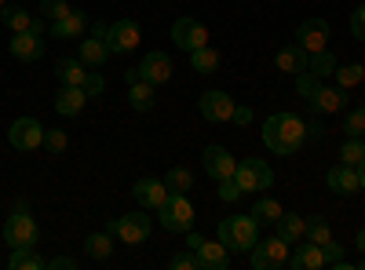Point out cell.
<instances>
[{"label":"cell","mask_w":365,"mask_h":270,"mask_svg":"<svg viewBox=\"0 0 365 270\" xmlns=\"http://www.w3.org/2000/svg\"><path fill=\"white\" fill-rule=\"evenodd\" d=\"M234 183L241 187V194H263V190H270V183H274V172H270L267 161L245 157V161L234 168Z\"/></svg>","instance_id":"4"},{"label":"cell","mask_w":365,"mask_h":270,"mask_svg":"<svg viewBox=\"0 0 365 270\" xmlns=\"http://www.w3.org/2000/svg\"><path fill=\"white\" fill-rule=\"evenodd\" d=\"M88 95H84V88L81 84H63V92L55 95V113L58 117H77L84 110Z\"/></svg>","instance_id":"20"},{"label":"cell","mask_w":365,"mask_h":270,"mask_svg":"<svg viewBox=\"0 0 365 270\" xmlns=\"http://www.w3.org/2000/svg\"><path fill=\"white\" fill-rule=\"evenodd\" d=\"M128 103H132V110H139V113L154 110V103H158V95H154V84L135 81V84L128 88Z\"/></svg>","instance_id":"26"},{"label":"cell","mask_w":365,"mask_h":270,"mask_svg":"<svg viewBox=\"0 0 365 270\" xmlns=\"http://www.w3.org/2000/svg\"><path fill=\"white\" fill-rule=\"evenodd\" d=\"M307 70L314 73V77H332V73H336V58H332V51L325 48V51H314L311 58H307Z\"/></svg>","instance_id":"31"},{"label":"cell","mask_w":365,"mask_h":270,"mask_svg":"<svg viewBox=\"0 0 365 270\" xmlns=\"http://www.w3.org/2000/svg\"><path fill=\"white\" fill-rule=\"evenodd\" d=\"M150 216H146V208H139V212H125V216H117L106 230L113 234V237H120L125 245H143L146 237H150Z\"/></svg>","instance_id":"5"},{"label":"cell","mask_w":365,"mask_h":270,"mask_svg":"<svg viewBox=\"0 0 365 270\" xmlns=\"http://www.w3.org/2000/svg\"><path fill=\"white\" fill-rule=\"evenodd\" d=\"M332 77H336V84L344 88V92H347V88H354V84H361L365 81V66H336V73H332Z\"/></svg>","instance_id":"36"},{"label":"cell","mask_w":365,"mask_h":270,"mask_svg":"<svg viewBox=\"0 0 365 270\" xmlns=\"http://www.w3.org/2000/svg\"><path fill=\"white\" fill-rule=\"evenodd\" d=\"M340 161L351 165V168H358V165L365 161V142H361V135H347V142L340 146Z\"/></svg>","instance_id":"33"},{"label":"cell","mask_w":365,"mask_h":270,"mask_svg":"<svg viewBox=\"0 0 365 270\" xmlns=\"http://www.w3.org/2000/svg\"><path fill=\"white\" fill-rule=\"evenodd\" d=\"M322 88V77H314L311 70H303V73H296V95L299 99H311L314 92Z\"/></svg>","instance_id":"37"},{"label":"cell","mask_w":365,"mask_h":270,"mask_svg":"<svg viewBox=\"0 0 365 270\" xmlns=\"http://www.w3.org/2000/svg\"><path fill=\"white\" fill-rule=\"evenodd\" d=\"M252 216H256L259 223H278V219H282V204L274 201V197H259V201L252 204Z\"/></svg>","instance_id":"35"},{"label":"cell","mask_w":365,"mask_h":270,"mask_svg":"<svg viewBox=\"0 0 365 270\" xmlns=\"http://www.w3.org/2000/svg\"><path fill=\"white\" fill-rule=\"evenodd\" d=\"M263 142L270 146V154H296V150L307 142V125L299 121L296 113H274L270 121L263 125Z\"/></svg>","instance_id":"1"},{"label":"cell","mask_w":365,"mask_h":270,"mask_svg":"<svg viewBox=\"0 0 365 270\" xmlns=\"http://www.w3.org/2000/svg\"><path fill=\"white\" fill-rule=\"evenodd\" d=\"M81 88H84V95H88V99H99V95L106 92V81H103V73H99V70H88V77H84V84H81Z\"/></svg>","instance_id":"41"},{"label":"cell","mask_w":365,"mask_h":270,"mask_svg":"<svg viewBox=\"0 0 365 270\" xmlns=\"http://www.w3.org/2000/svg\"><path fill=\"white\" fill-rule=\"evenodd\" d=\"M274 227H278V237H282V242H289V245H299L303 237H307V219H303L299 212L296 216L282 212V219L274 223Z\"/></svg>","instance_id":"25"},{"label":"cell","mask_w":365,"mask_h":270,"mask_svg":"<svg viewBox=\"0 0 365 270\" xmlns=\"http://www.w3.org/2000/svg\"><path fill=\"white\" fill-rule=\"evenodd\" d=\"M344 132H347V135H365V106H358V110H351V113H347Z\"/></svg>","instance_id":"42"},{"label":"cell","mask_w":365,"mask_h":270,"mask_svg":"<svg viewBox=\"0 0 365 270\" xmlns=\"http://www.w3.org/2000/svg\"><path fill=\"white\" fill-rule=\"evenodd\" d=\"M91 37H106V22L96 19V26H91Z\"/></svg>","instance_id":"49"},{"label":"cell","mask_w":365,"mask_h":270,"mask_svg":"<svg viewBox=\"0 0 365 270\" xmlns=\"http://www.w3.org/2000/svg\"><path fill=\"white\" fill-rule=\"evenodd\" d=\"M165 187H168V194H187V190L194 187L190 168H172V172L165 175Z\"/></svg>","instance_id":"34"},{"label":"cell","mask_w":365,"mask_h":270,"mask_svg":"<svg viewBox=\"0 0 365 270\" xmlns=\"http://www.w3.org/2000/svg\"><path fill=\"white\" fill-rule=\"evenodd\" d=\"M322 252H325V266H332V263H340V259H344V249H340L336 242H332V237L322 245Z\"/></svg>","instance_id":"45"},{"label":"cell","mask_w":365,"mask_h":270,"mask_svg":"<svg viewBox=\"0 0 365 270\" xmlns=\"http://www.w3.org/2000/svg\"><path fill=\"white\" fill-rule=\"evenodd\" d=\"M358 187H361V190H365V161H361V165H358Z\"/></svg>","instance_id":"50"},{"label":"cell","mask_w":365,"mask_h":270,"mask_svg":"<svg viewBox=\"0 0 365 270\" xmlns=\"http://www.w3.org/2000/svg\"><path fill=\"white\" fill-rule=\"evenodd\" d=\"M194 252L201 259V270H227L230 266V252H227V245L220 242V237L216 242H201Z\"/></svg>","instance_id":"19"},{"label":"cell","mask_w":365,"mask_h":270,"mask_svg":"<svg viewBox=\"0 0 365 270\" xmlns=\"http://www.w3.org/2000/svg\"><path fill=\"white\" fill-rule=\"evenodd\" d=\"M81 63L88 66V70H99L106 58H110V48H106V37H88V41H81Z\"/></svg>","instance_id":"24"},{"label":"cell","mask_w":365,"mask_h":270,"mask_svg":"<svg viewBox=\"0 0 365 270\" xmlns=\"http://www.w3.org/2000/svg\"><path fill=\"white\" fill-rule=\"evenodd\" d=\"M230 121H234L237 128L249 125V121H252V110H249V106H234V117H230Z\"/></svg>","instance_id":"48"},{"label":"cell","mask_w":365,"mask_h":270,"mask_svg":"<svg viewBox=\"0 0 365 270\" xmlns=\"http://www.w3.org/2000/svg\"><path fill=\"white\" fill-rule=\"evenodd\" d=\"M259 219L249 216H227L220 223V242L227 245V252H252V245L259 242Z\"/></svg>","instance_id":"2"},{"label":"cell","mask_w":365,"mask_h":270,"mask_svg":"<svg viewBox=\"0 0 365 270\" xmlns=\"http://www.w3.org/2000/svg\"><path fill=\"white\" fill-rule=\"evenodd\" d=\"M84 252H88L91 259H110V256H113V234H110V230L91 234L88 242H84Z\"/></svg>","instance_id":"29"},{"label":"cell","mask_w":365,"mask_h":270,"mask_svg":"<svg viewBox=\"0 0 365 270\" xmlns=\"http://www.w3.org/2000/svg\"><path fill=\"white\" fill-rule=\"evenodd\" d=\"M285 263H289V242H282L278 234L252 245V266L256 270H282Z\"/></svg>","instance_id":"8"},{"label":"cell","mask_w":365,"mask_h":270,"mask_svg":"<svg viewBox=\"0 0 365 270\" xmlns=\"http://www.w3.org/2000/svg\"><path fill=\"white\" fill-rule=\"evenodd\" d=\"M11 55L19 58V63H37V58L44 55V41H41V33H34V29H26V33H15V37H11Z\"/></svg>","instance_id":"16"},{"label":"cell","mask_w":365,"mask_h":270,"mask_svg":"<svg viewBox=\"0 0 365 270\" xmlns=\"http://www.w3.org/2000/svg\"><path fill=\"white\" fill-rule=\"evenodd\" d=\"M139 41H143V33H139L135 19H117V22L106 26V48H110V55H128V51L139 48Z\"/></svg>","instance_id":"6"},{"label":"cell","mask_w":365,"mask_h":270,"mask_svg":"<svg viewBox=\"0 0 365 270\" xmlns=\"http://www.w3.org/2000/svg\"><path fill=\"white\" fill-rule=\"evenodd\" d=\"M201 161H205V172L216 179V183H227V179H234L237 161L230 157V150H227V146H208Z\"/></svg>","instance_id":"15"},{"label":"cell","mask_w":365,"mask_h":270,"mask_svg":"<svg viewBox=\"0 0 365 270\" xmlns=\"http://www.w3.org/2000/svg\"><path fill=\"white\" fill-rule=\"evenodd\" d=\"M8 142L15 150H22V154H29V150L44 146V125L37 121V117H19V121L8 128Z\"/></svg>","instance_id":"9"},{"label":"cell","mask_w":365,"mask_h":270,"mask_svg":"<svg viewBox=\"0 0 365 270\" xmlns=\"http://www.w3.org/2000/svg\"><path fill=\"white\" fill-rule=\"evenodd\" d=\"M172 41L182 48V51H197L208 44V29L197 22V19H175L172 22Z\"/></svg>","instance_id":"10"},{"label":"cell","mask_w":365,"mask_h":270,"mask_svg":"<svg viewBox=\"0 0 365 270\" xmlns=\"http://www.w3.org/2000/svg\"><path fill=\"white\" fill-rule=\"evenodd\" d=\"M8 11H4V26L11 29V33H26V29H34V15H29L26 8H15V4H4Z\"/></svg>","instance_id":"30"},{"label":"cell","mask_w":365,"mask_h":270,"mask_svg":"<svg viewBox=\"0 0 365 270\" xmlns=\"http://www.w3.org/2000/svg\"><path fill=\"white\" fill-rule=\"evenodd\" d=\"M197 110H201L205 121H212V125H227L230 117H234V99H230L227 92H205V95L197 99Z\"/></svg>","instance_id":"11"},{"label":"cell","mask_w":365,"mask_h":270,"mask_svg":"<svg viewBox=\"0 0 365 270\" xmlns=\"http://www.w3.org/2000/svg\"><path fill=\"white\" fill-rule=\"evenodd\" d=\"M329 190L332 194H354L358 190V168H351V165H336V168H329Z\"/></svg>","instance_id":"23"},{"label":"cell","mask_w":365,"mask_h":270,"mask_svg":"<svg viewBox=\"0 0 365 270\" xmlns=\"http://www.w3.org/2000/svg\"><path fill=\"white\" fill-rule=\"evenodd\" d=\"M237 197H241V187L234 183V179H227V183H220V201H227V204H230V201H237Z\"/></svg>","instance_id":"46"},{"label":"cell","mask_w":365,"mask_h":270,"mask_svg":"<svg viewBox=\"0 0 365 270\" xmlns=\"http://www.w3.org/2000/svg\"><path fill=\"white\" fill-rule=\"evenodd\" d=\"M289 266H292V270H322V266H325V252H322V245H314V242H299V245H296V256L289 259Z\"/></svg>","instance_id":"21"},{"label":"cell","mask_w":365,"mask_h":270,"mask_svg":"<svg viewBox=\"0 0 365 270\" xmlns=\"http://www.w3.org/2000/svg\"><path fill=\"white\" fill-rule=\"evenodd\" d=\"M11 270H41V266H48L37 252H34V245H29V249H11Z\"/></svg>","instance_id":"32"},{"label":"cell","mask_w":365,"mask_h":270,"mask_svg":"<svg viewBox=\"0 0 365 270\" xmlns=\"http://www.w3.org/2000/svg\"><path fill=\"white\" fill-rule=\"evenodd\" d=\"M307 58H311V51L307 48H299V44H285L282 51H278V58H274V63H278V70L282 73H303L307 70Z\"/></svg>","instance_id":"22"},{"label":"cell","mask_w":365,"mask_h":270,"mask_svg":"<svg viewBox=\"0 0 365 270\" xmlns=\"http://www.w3.org/2000/svg\"><path fill=\"white\" fill-rule=\"evenodd\" d=\"M344 106H347V92H344V88L322 84L318 92L311 95V110H314V113H340Z\"/></svg>","instance_id":"18"},{"label":"cell","mask_w":365,"mask_h":270,"mask_svg":"<svg viewBox=\"0 0 365 270\" xmlns=\"http://www.w3.org/2000/svg\"><path fill=\"white\" fill-rule=\"evenodd\" d=\"M158 216H161V227L172 230V234H187L194 230V204L187 201V194H168V201L158 208Z\"/></svg>","instance_id":"3"},{"label":"cell","mask_w":365,"mask_h":270,"mask_svg":"<svg viewBox=\"0 0 365 270\" xmlns=\"http://www.w3.org/2000/svg\"><path fill=\"white\" fill-rule=\"evenodd\" d=\"M84 29H88V15L73 8L70 15H63V19L51 22V37H55V41H77Z\"/></svg>","instance_id":"17"},{"label":"cell","mask_w":365,"mask_h":270,"mask_svg":"<svg viewBox=\"0 0 365 270\" xmlns=\"http://www.w3.org/2000/svg\"><path fill=\"white\" fill-rule=\"evenodd\" d=\"M4 242L8 249H29V245H37V219L22 212V208H15V216L4 223Z\"/></svg>","instance_id":"7"},{"label":"cell","mask_w":365,"mask_h":270,"mask_svg":"<svg viewBox=\"0 0 365 270\" xmlns=\"http://www.w3.org/2000/svg\"><path fill=\"white\" fill-rule=\"evenodd\" d=\"M139 70V81H146V84H165V81H172V58L165 55V51H150V55H143V63L135 66Z\"/></svg>","instance_id":"13"},{"label":"cell","mask_w":365,"mask_h":270,"mask_svg":"<svg viewBox=\"0 0 365 270\" xmlns=\"http://www.w3.org/2000/svg\"><path fill=\"white\" fill-rule=\"evenodd\" d=\"M361 270H365V259H361Z\"/></svg>","instance_id":"53"},{"label":"cell","mask_w":365,"mask_h":270,"mask_svg":"<svg viewBox=\"0 0 365 270\" xmlns=\"http://www.w3.org/2000/svg\"><path fill=\"white\" fill-rule=\"evenodd\" d=\"M66 146H70V139H66L63 128H44V150L48 154H63Z\"/></svg>","instance_id":"39"},{"label":"cell","mask_w":365,"mask_h":270,"mask_svg":"<svg viewBox=\"0 0 365 270\" xmlns=\"http://www.w3.org/2000/svg\"><path fill=\"white\" fill-rule=\"evenodd\" d=\"M190 66H194L197 73H216V70H220V51L212 48V44L190 51Z\"/></svg>","instance_id":"27"},{"label":"cell","mask_w":365,"mask_h":270,"mask_svg":"<svg viewBox=\"0 0 365 270\" xmlns=\"http://www.w3.org/2000/svg\"><path fill=\"white\" fill-rule=\"evenodd\" d=\"M4 4H8V0H0V8H4Z\"/></svg>","instance_id":"52"},{"label":"cell","mask_w":365,"mask_h":270,"mask_svg":"<svg viewBox=\"0 0 365 270\" xmlns=\"http://www.w3.org/2000/svg\"><path fill=\"white\" fill-rule=\"evenodd\" d=\"M172 266H175V270H201V259H197V252L190 249V252L172 256Z\"/></svg>","instance_id":"43"},{"label":"cell","mask_w":365,"mask_h":270,"mask_svg":"<svg viewBox=\"0 0 365 270\" xmlns=\"http://www.w3.org/2000/svg\"><path fill=\"white\" fill-rule=\"evenodd\" d=\"M358 252H365V227L358 230Z\"/></svg>","instance_id":"51"},{"label":"cell","mask_w":365,"mask_h":270,"mask_svg":"<svg viewBox=\"0 0 365 270\" xmlns=\"http://www.w3.org/2000/svg\"><path fill=\"white\" fill-rule=\"evenodd\" d=\"M351 33H354V41H365V4L351 15Z\"/></svg>","instance_id":"44"},{"label":"cell","mask_w":365,"mask_h":270,"mask_svg":"<svg viewBox=\"0 0 365 270\" xmlns=\"http://www.w3.org/2000/svg\"><path fill=\"white\" fill-rule=\"evenodd\" d=\"M41 19H48V22H55V19H63V15H70L73 8L66 4V0H41Z\"/></svg>","instance_id":"38"},{"label":"cell","mask_w":365,"mask_h":270,"mask_svg":"<svg viewBox=\"0 0 365 270\" xmlns=\"http://www.w3.org/2000/svg\"><path fill=\"white\" fill-rule=\"evenodd\" d=\"M132 197L139 201V208H146V212H158L168 201V187H165V179H139L132 187Z\"/></svg>","instance_id":"14"},{"label":"cell","mask_w":365,"mask_h":270,"mask_svg":"<svg viewBox=\"0 0 365 270\" xmlns=\"http://www.w3.org/2000/svg\"><path fill=\"white\" fill-rule=\"evenodd\" d=\"M329 223L322 219V216H314V219H307V242H314V245H325L329 242Z\"/></svg>","instance_id":"40"},{"label":"cell","mask_w":365,"mask_h":270,"mask_svg":"<svg viewBox=\"0 0 365 270\" xmlns=\"http://www.w3.org/2000/svg\"><path fill=\"white\" fill-rule=\"evenodd\" d=\"M296 44L307 48L311 55L314 51H325L329 48V22L325 19H303L299 29H296Z\"/></svg>","instance_id":"12"},{"label":"cell","mask_w":365,"mask_h":270,"mask_svg":"<svg viewBox=\"0 0 365 270\" xmlns=\"http://www.w3.org/2000/svg\"><path fill=\"white\" fill-rule=\"evenodd\" d=\"M48 266L51 270H77V259L73 256H55V259H48Z\"/></svg>","instance_id":"47"},{"label":"cell","mask_w":365,"mask_h":270,"mask_svg":"<svg viewBox=\"0 0 365 270\" xmlns=\"http://www.w3.org/2000/svg\"><path fill=\"white\" fill-rule=\"evenodd\" d=\"M55 77L63 81V84H84V77H88V66L81 63V58H63V63L55 66Z\"/></svg>","instance_id":"28"}]
</instances>
